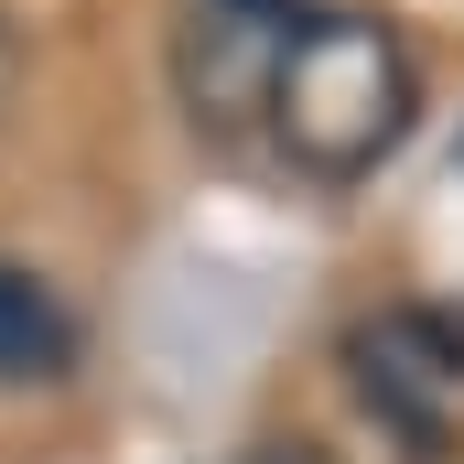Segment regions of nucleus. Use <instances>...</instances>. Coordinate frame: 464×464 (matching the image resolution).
<instances>
[{
	"label": "nucleus",
	"mask_w": 464,
	"mask_h": 464,
	"mask_svg": "<svg viewBox=\"0 0 464 464\" xmlns=\"http://www.w3.org/2000/svg\"><path fill=\"white\" fill-rule=\"evenodd\" d=\"M421 119V76L400 54L389 22H356V11H324L292 33L281 76H270V140L292 151V173L314 184H356L378 173Z\"/></svg>",
	"instance_id": "nucleus-1"
},
{
	"label": "nucleus",
	"mask_w": 464,
	"mask_h": 464,
	"mask_svg": "<svg viewBox=\"0 0 464 464\" xmlns=\"http://www.w3.org/2000/svg\"><path fill=\"white\" fill-rule=\"evenodd\" d=\"M356 389H367V411H389L421 464L443 454V400H464V324L454 314H421V303H400V314H378V324H356Z\"/></svg>",
	"instance_id": "nucleus-2"
},
{
	"label": "nucleus",
	"mask_w": 464,
	"mask_h": 464,
	"mask_svg": "<svg viewBox=\"0 0 464 464\" xmlns=\"http://www.w3.org/2000/svg\"><path fill=\"white\" fill-rule=\"evenodd\" d=\"M292 0H195L184 22V98L206 130H237V119H270V76L292 54Z\"/></svg>",
	"instance_id": "nucleus-3"
},
{
	"label": "nucleus",
	"mask_w": 464,
	"mask_h": 464,
	"mask_svg": "<svg viewBox=\"0 0 464 464\" xmlns=\"http://www.w3.org/2000/svg\"><path fill=\"white\" fill-rule=\"evenodd\" d=\"M65 367H76V324H65V303H54L33 270L0 259V389H44V378H65Z\"/></svg>",
	"instance_id": "nucleus-4"
},
{
	"label": "nucleus",
	"mask_w": 464,
	"mask_h": 464,
	"mask_svg": "<svg viewBox=\"0 0 464 464\" xmlns=\"http://www.w3.org/2000/svg\"><path fill=\"white\" fill-rule=\"evenodd\" d=\"M248 464H335V454H324V443H259Z\"/></svg>",
	"instance_id": "nucleus-5"
}]
</instances>
